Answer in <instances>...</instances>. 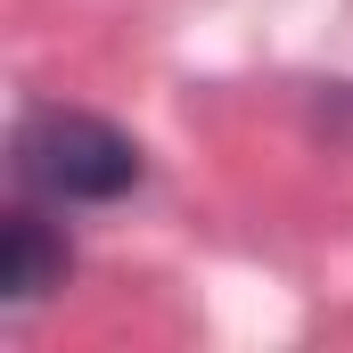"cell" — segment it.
I'll use <instances>...</instances> for the list:
<instances>
[{"label": "cell", "instance_id": "obj_1", "mask_svg": "<svg viewBox=\"0 0 353 353\" xmlns=\"http://www.w3.org/2000/svg\"><path fill=\"white\" fill-rule=\"evenodd\" d=\"M8 173H17V197L83 214V205H123L148 181V148L99 107L33 99L17 115V132H8Z\"/></svg>", "mask_w": 353, "mask_h": 353}, {"label": "cell", "instance_id": "obj_2", "mask_svg": "<svg viewBox=\"0 0 353 353\" xmlns=\"http://www.w3.org/2000/svg\"><path fill=\"white\" fill-rule=\"evenodd\" d=\"M50 214H58V205H41V197H17V205L0 214V304H8V312H33V304L58 296L66 271H74V239H66Z\"/></svg>", "mask_w": 353, "mask_h": 353}]
</instances>
